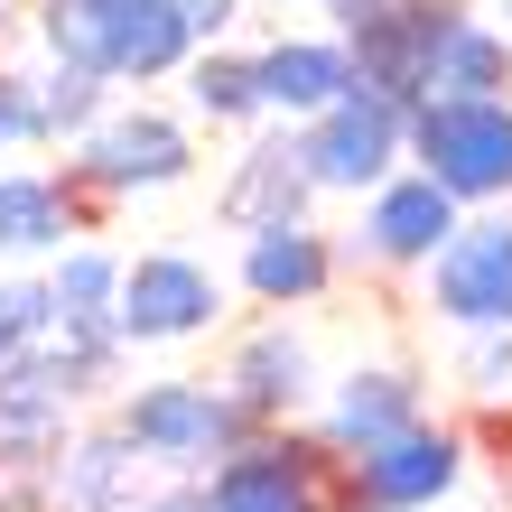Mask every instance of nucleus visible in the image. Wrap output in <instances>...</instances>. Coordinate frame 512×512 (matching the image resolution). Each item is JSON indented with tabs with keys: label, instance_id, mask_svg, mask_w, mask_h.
I'll return each mask as SVG.
<instances>
[{
	"label": "nucleus",
	"instance_id": "dca6fc26",
	"mask_svg": "<svg viewBox=\"0 0 512 512\" xmlns=\"http://www.w3.org/2000/svg\"><path fill=\"white\" fill-rule=\"evenodd\" d=\"M308 205H317V177H308V159H298V122H289V131L243 140V159H233V168H224V187H215V215H224L233 233L298 224Z\"/></svg>",
	"mask_w": 512,
	"mask_h": 512
},
{
	"label": "nucleus",
	"instance_id": "9b49d317",
	"mask_svg": "<svg viewBox=\"0 0 512 512\" xmlns=\"http://www.w3.org/2000/svg\"><path fill=\"white\" fill-rule=\"evenodd\" d=\"M149 494H159V466L140 457V438L122 429V419L75 429L47 457V512H140Z\"/></svg>",
	"mask_w": 512,
	"mask_h": 512
},
{
	"label": "nucleus",
	"instance_id": "39448f33",
	"mask_svg": "<svg viewBox=\"0 0 512 512\" xmlns=\"http://www.w3.org/2000/svg\"><path fill=\"white\" fill-rule=\"evenodd\" d=\"M187 168H196V131L177 122V112H159V103H112L103 122L75 140V159H66V177H75L94 205L159 196V187H177Z\"/></svg>",
	"mask_w": 512,
	"mask_h": 512
},
{
	"label": "nucleus",
	"instance_id": "aec40b11",
	"mask_svg": "<svg viewBox=\"0 0 512 512\" xmlns=\"http://www.w3.org/2000/svg\"><path fill=\"white\" fill-rule=\"evenodd\" d=\"M187 112L196 122H215V131H261L270 122V103H261V66H252V47H224V38H205L187 56Z\"/></svg>",
	"mask_w": 512,
	"mask_h": 512
},
{
	"label": "nucleus",
	"instance_id": "0eeeda50",
	"mask_svg": "<svg viewBox=\"0 0 512 512\" xmlns=\"http://www.w3.org/2000/svg\"><path fill=\"white\" fill-rule=\"evenodd\" d=\"M364 215H354V243L345 261H373V270H429L447 252V233L466 224V205L438 187L429 168H391L373 196H354Z\"/></svg>",
	"mask_w": 512,
	"mask_h": 512
},
{
	"label": "nucleus",
	"instance_id": "b1692460",
	"mask_svg": "<svg viewBox=\"0 0 512 512\" xmlns=\"http://www.w3.org/2000/svg\"><path fill=\"white\" fill-rule=\"evenodd\" d=\"M56 326V289H47V270L38 280H0V364H10L19 345H38Z\"/></svg>",
	"mask_w": 512,
	"mask_h": 512
},
{
	"label": "nucleus",
	"instance_id": "a878e982",
	"mask_svg": "<svg viewBox=\"0 0 512 512\" xmlns=\"http://www.w3.org/2000/svg\"><path fill=\"white\" fill-rule=\"evenodd\" d=\"M457 382L485 391V401H503V391H512V326H475L466 354H457Z\"/></svg>",
	"mask_w": 512,
	"mask_h": 512
},
{
	"label": "nucleus",
	"instance_id": "cd10ccee",
	"mask_svg": "<svg viewBox=\"0 0 512 512\" xmlns=\"http://www.w3.org/2000/svg\"><path fill=\"white\" fill-rule=\"evenodd\" d=\"M177 10L196 19V38H224V28L243 19V0H177Z\"/></svg>",
	"mask_w": 512,
	"mask_h": 512
},
{
	"label": "nucleus",
	"instance_id": "4468645a",
	"mask_svg": "<svg viewBox=\"0 0 512 512\" xmlns=\"http://www.w3.org/2000/svg\"><path fill=\"white\" fill-rule=\"evenodd\" d=\"M224 391L261 419V429H280V419L317 410V354H308V336H298L289 317L243 326V336L224 345Z\"/></svg>",
	"mask_w": 512,
	"mask_h": 512
},
{
	"label": "nucleus",
	"instance_id": "412c9836",
	"mask_svg": "<svg viewBox=\"0 0 512 512\" xmlns=\"http://www.w3.org/2000/svg\"><path fill=\"white\" fill-rule=\"evenodd\" d=\"M429 94H512V28H494L485 10H457V28L438 38Z\"/></svg>",
	"mask_w": 512,
	"mask_h": 512
},
{
	"label": "nucleus",
	"instance_id": "c85d7f7f",
	"mask_svg": "<svg viewBox=\"0 0 512 512\" xmlns=\"http://www.w3.org/2000/svg\"><path fill=\"white\" fill-rule=\"evenodd\" d=\"M382 10H391V0H326V28H345V38H354V28L382 19Z\"/></svg>",
	"mask_w": 512,
	"mask_h": 512
},
{
	"label": "nucleus",
	"instance_id": "2eb2a0df",
	"mask_svg": "<svg viewBox=\"0 0 512 512\" xmlns=\"http://www.w3.org/2000/svg\"><path fill=\"white\" fill-rule=\"evenodd\" d=\"M419 419H429V382H419L410 364H354V373L317 401V438L336 447V457H364V447L419 429Z\"/></svg>",
	"mask_w": 512,
	"mask_h": 512
},
{
	"label": "nucleus",
	"instance_id": "4be33fe9",
	"mask_svg": "<svg viewBox=\"0 0 512 512\" xmlns=\"http://www.w3.org/2000/svg\"><path fill=\"white\" fill-rule=\"evenodd\" d=\"M38 112H47V149H75V140L112 112V75L47 56V66H38Z\"/></svg>",
	"mask_w": 512,
	"mask_h": 512
},
{
	"label": "nucleus",
	"instance_id": "1a4fd4ad",
	"mask_svg": "<svg viewBox=\"0 0 512 512\" xmlns=\"http://www.w3.org/2000/svg\"><path fill=\"white\" fill-rule=\"evenodd\" d=\"M466 485V438L438 429V419H419V429L364 447V457H345V512H438L447 494Z\"/></svg>",
	"mask_w": 512,
	"mask_h": 512
},
{
	"label": "nucleus",
	"instance_id": "423d86ee",
	"mask_svg": "<svg viewBox=\"0 0 512 512\" xmlns=\"http://www.w3.org/2000/svg\"><path fill=\"white\" fill-rule=\"evenodd\" d=\"M419 289H429V317L457 326V336L512 326V205H466V224L419 270Z\"/></svg>",
	"mask_w": 512,
	"mask_h": 512
},
{
	"label": "nucleus",
	"instance_id": "7ed1b4c3",
	"mask_svg": "<svg viewBox=\"0 0 512 512\" xmlns=\"http://www.w3.org/2000/svg\"><path fill=\"white\" fill-rule=\"evenodd\" d=\"M345 457L326 438H298V419L280 429H252L233 457H215L205 475V494L215 512H345Z\"/></svg>",
	"mask_w": 512,
	"mask_h": 512
},
{
	"label": "nucleus",
	"instance_id": "9d476101",
	"mask_svg": "<svg viewBox=\"0 0 512 512\" xmlns=\"http://www.w3.org/2000/svg\"><path fill=\"white\" fill-rule=\"evenodd\" d=\"M233 280H243L252 308H326V298L345 289V243L326 224H261L243 233V261H233Z\"/></svg>",
	"mask_w": 512,
	"mask_h": 512
},
{
	"label": "nucleus",
	"instance_id": "20e7f679",
	"mask_svg": "<svg viewBox=\"0 0 512 512\" xmlns=\"http://www.w3.org/2000/svg\"><path fill=\"white\" fill-rule=\"evenodd\" d=\"M298 159H308L317 196H373L391 168H410V103L373 94V84H345L326 112L298 122Z\"/></svg>",
	"mask_w": 512,
	"mask_h": 512
},
{
	"label": "nucleus",
	"instance_id": "f257e3e1",
	"mask_svg": "<svg viewBox=\"0 0 512 512\" xmlns=\"http://www.w3.org/2000/svg\"><path fill=\"white\" fill-rule=\"evenodd\" d=\"M112 419L140 438V457L159 475H215V457H233L261 419L224 391V373H168V382H131L112 391Z\"/></svg>",
	"mask_w": 512,
	"mask_h": 512
},
{
	"label": "nucleus",
	"instance_id": "c756f323",
	"mask_svg": "<svg viewBox=\"0 0 512 512\" xmlns=\"http://www.w3.org/2000/svg\"><path fill=\"white\" fill-rule=\"evenodd\" d=\"M19 38H28V0H0V56H10Z\"/></svg>",
	"mask_w": 512,
	"mask_h": 512
},
{
	"label": "nucleus",
	"instance_id": "f3484780",
	"mask_svg": "<svg viewBox=\"0 0 512 512\" xmlns=\"http://www.w3.org/2000/svg\"><path fill=\"white\" fill-rule=\"evenodd\" d=\"M94 224V196L66 168H10L0 177V261H56Z\"/></svg>",
	"mask_w": 512,
	"mask_h": 512
},
{
	"label": "nucleus",
	"instance_id": "f8f14e48",
	"mask_svg": "<svg viewBox=\"0 0 512 512\" xmlns=\"http://www.w3.org/2000/svg\"><path fill=\"white\" fill-rule=\"evenodd\" d=\"M466 0H391L382 19L354 28V84H373L391 103H429V75H438V38L457 28Z\"/></svg>",
	"mask_w": 512,
	"mask_h": 512
},
{
	"label": "nucleus",
	"instance_id": "7c9ffc66",
	"mask_svg": "<svg viewBox=\"0 0 512 512\" xmlns=\"http://www.w3.org/2000/svg\"><path fill=\"white\" fill-rule=\"evenodd\" d=\"M485 19H494V28H512V0H485Z\"/></svg>",
	"mask_w": 512,
	"mask_h": 512
},
{
	"label": "nucleus",
	"instance_id": "a211bd4d",
	"mask_svg": "<svg viewBox=\"0 0 512 512\" xmlns=\"http://www.w3.org/2000/svg\"><path fill=\"white\" fill-rule=\"evenodd\" d=\"M196 19L177 0H103V75L112 84H168L196 56Z\"/></svg>",
	"mask_w": 512,
	"mask_h": 512
},
{
	"label": "nucleus",
	"instance_id": "f03ea898",
	"mask_svg": "<svg viewBox=\"0 0 512 512\" xmlns=\"http://www.w3.org/2000/svg\"><path fill=\"white\" fill-rule=\"evenodd\" d=\"M410 168H429L457 205H512V94L410 103Z\"/></svg>",
	"mask_w": 512,
	"mask_h": 512
},
{
	"label": "nucleus",
	"instance_id": "2f4dec72",
	"mask_svg": "<svg viewBox=\"0 0 512 512\" xmlns=\"http://www.w3.org/2000/svg\"><path fill=\"white\" fill-rule=\"evenodd\" d=\"M354 512H364V503H354Z\"/></svg>",
	"mask_w": 512,
	"mask_h": 512
},
{
	"label": "nucleus",
	"instance_id": "393cba45",
	"mask_svg": "<svg viewBox=\"0 0 512 512\" xmlns=\"http://www.w3.org/2000/svg\"><path fill=\"white\" fill-rule=\"evenodd\" d=\"M0 149H47V112H38V75L0 56Z\"/></svg>",
	"mask_w": 512,
	"mask_h": 512
},
{
	"label": "nucleus",
	"instance_id": "ddd939ff",
	"mask_svg": "<svg viewBox=\"0 0 512 512\" xmlns=\"http://www.w3.org/2000/svg\"><path fill=\"white\" fill-rule=\"evenodd\" d=\"M75 382L47 345H19L0 364V466H47L56 447L75 438Z\"/></svg>",
	"mask_w": 512,
	"mask_h": 512
},
{
	"label": "nucleus",
	"instance_id": "6e6552de",
	"mask_svg": "<svg viewBox=\"0 0 512 512\" xmlns=\"http://www.w3.org/2000/svg\"><path fill=\"white\" fill-rule=\"evenodd\" d=\"M122 336L131 345H196L224 326V280L196 252H131L122 261Z\"/></svg>",
	"mask_w": 512,
	"mask_h": 512
},
{
	"label": "nucleus",
	"instance_id": "5701e85b",
	"mask_svg": "<svg viewBox=\"0 0 512 512\" xmlns=\"http://www.w3.org/2000/svg\"><path fill=\"white\" fill-rule=\"evenodd\" d=\"M47 289H56V308H75V317H112V308H122V252L66 243L47 261Z\"/></svg>",
	"mask_w": 512,
	"mask_h": 512
},
{
	"label": "nucleus",
	"instance_id": "6ab92c4d",
	"mask_svg": "<svg viewBox=\"0 0 512 512\" xmlns=\"http://www.w3.org/2000/svg\"><path fill=\"white\" fill-rule=\"evenodd\" d=\"M252 66H261L270 122H308V112H326V103L354 84V38H345V28H317V38H270V47H252Z\"/></svg>",
	"mask_w": 512,
	"mask_h": 512
},
{
	"label": "nucleus",
	"instance_id": "bb28decb",
	"mask_svg": "<svg viewBox=\"0 0 512 512\" xmlns=\"http://www.w3.org/2000/svg\"><path fill=\"white\" fill-rule=\"evenodd\" d=\"M140 512H215V494H205V475H159V494Z\"/></svg>",
	"mask_w": 512,
	"mask_h": 512
}]
</instances>
